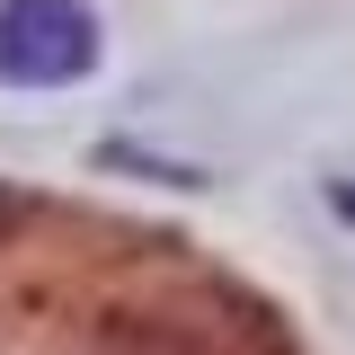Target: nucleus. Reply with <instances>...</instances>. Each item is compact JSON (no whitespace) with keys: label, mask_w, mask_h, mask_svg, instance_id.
<instances>
[{"label":"nucleus","mask_w":355,"mask_h":355,"mask_svg":"<svg viewBox=\"0 0 355 355\" xmlns=\"http://www.w3.org/2000/svg\"><path fill=\"white\" fill-rule=\"evenodd\" d=\"M98 71V9L89 0H0V80L71 89Z\"/></svg>","instance_id":"obj_1"}]
</instances>
